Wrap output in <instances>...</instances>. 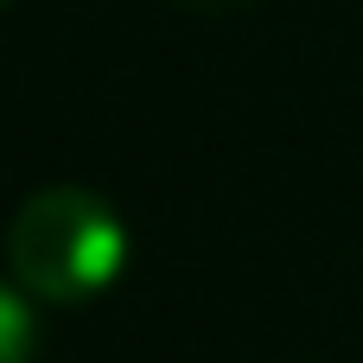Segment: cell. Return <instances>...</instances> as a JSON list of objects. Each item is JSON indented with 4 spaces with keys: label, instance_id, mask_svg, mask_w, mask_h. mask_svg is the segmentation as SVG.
<instances>
[{
    "label": "cell",
    "instance_id": "obj_3",
    "mask_svg": "<svg viewBox=\"0 0 363 363\" xmlns=\"http://www.w3.org/2000/svg\"><path fill=\"white\" fill-rule=\"evenodd\" d=\"M6 6H13V0H0V13H6Z\"/></svg>",
    "mask_w": 363,
    "mask_h": 363
},
{
    "label": "cell",
    "instance_id": "obj_1",
    "mask_svg": "<svg viewBox=\"0 0 363 363\" xmlns=\"http://www.w3.org/2000/svg\"><path fill=\"white\" fill-rule=\"evenodd\" d=\"M128 262V223L89 185H45L6 223V268L26 300L89 306Z\"/></svg>",
    "mask_w": 363,
    "mask_h": 363
},
{
    "label": "cell",
    "instance_id": "obj_2",
    "mask_svg": "<svg viewBox=\"0 0 363 363\" xmlns=\"http://www.w3.org/2000/svg\"><path fill=\"white\" fill-rule=\"evenodd\" d=\"M38 357V319L19 287L0 281V363H32Z\"/></svg>",
    "mask_w": 363,
    "mask_h": 363
}]
</instances>
